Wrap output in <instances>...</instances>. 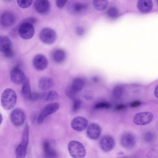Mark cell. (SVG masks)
Masks as SVG:
<instances>
[{
  "label": "cell",
  "instance_id": "30",
  "mask_svg": "<svg viewBox=\"0 0 158 158\" xmlns=\"http://www.w3.org/2000/svg\"><path fill=\"white\" fill-rule=\"evenodd\" d=\"M107 15L109 17L111 18L116 17L118 14V9L114 7L110 8L107 12Z\"/></svg>",
  "mask_w": 158,
  "mask_h": 158
},
{
  "label": "cell",
  "instance_id": "40",
  "mask_svg": "<svg viewBox=\"0 0 158 158\" xmlns=\"http://www.w3.org/2000/svg\"><path fill=\"white\" fill-rule=\"evenodd\" d=\"M126 106L124 104H119L115 107V109L117 110H121L126 108Z\"/></svg>",
  "mask_w": 158,
  "mask_h": 158
},
{
  "label": "cell",
  "instance_id": "13",
  "mask_svg": "<svg viewBox=\"0 0 158 158\" xmlns=\"http://www.w3.org/2000/svg\"><path fill=\"white\" fill-rule=\"evenodd\" d=\"M34 6L38 13L41 14H45L49 11L50 4L48 0H35Z\"/></svg>",
  "mask_w": 158,
  "mask_h": 158
},
{
  "label": "cell",
  "instance_id": "35",
  "mask_svg": "<svg viewBox=\"0 0 158 158\" xmlns=\"http://www.w3.org/2000/svg\"><path fill=\"white\" fill-rule=\"evenodd\" d=\"M37 19L33 17H29L26 18L23 21L31 24L32 25L35 24L37 22Z\"/></svg>",
  "mask_w": 158,
  "mask_h": 158
},
{
  "label": "cell",
  "instance_id": "4",
  "mask_svg": "<svg viewBox=\"0 0 158 158\" xmlns=\"http://www.w3.org/2000/svg\"><path fill=\"white\" fill-rule=\"evenodd\" d=\"M39 37L43 43L50 44L53 43L55 41L56 35L53 30L49 28H45L40 32Z\"/></svg>",
  "mask_w": 158,
  "mask_h": 158
},
{
  "label": "cell",
  "instance_id": "22",
  "mask_svg": "<svg viewBox=\"0 0 158 158\" xmlns=\"http://www.w3.org/2000/svg\"><path fill=\"white\" fill-rule=\"evenodd\" d=\"M11 42L7 36L5 35L0 37V52L3 53L12 49Z\"/></svg>",
  "mask_w": 158,
  "mask_h": 158
},
{
  "label": "cell",
  "instance_id": "16",
  "mask_svg": "<svg viewBox=\"0 0 158 158\" xmlns=\"http://www.w3.org/2000/svg\"><path fill=\"white\" fill-rule=\"evenodd\" d=\"M121 143L124 148L127 149L131 148L135 145V138L130 133H125L123 134L121 137Z\"/></svg>",
  "mask_w": 158,
  "mask_h": 158
},
{
  "label": "cell",
  "instance_id": "25",
  "mask_svg": "<svg viewBox=\"0 0 158 158\" xmlns=\"http://www.w3.org/2000/svg\"><path fill=\"white\" fill-rule=\"evenodd\" d=\"M93 4L94 8L99 11L105 10L108 4V0H93Z\"/></svg>",
  "mask_w": 158,
  "mask_h": 158
},
{
  "label": "cell",
  "instance_id": "8",
  "mask_svg": "<svg viewBox=\"0 0 158 158\" xmlns=\"http://www.w3.org/2000/svg\"><path fill=\"white\" fill-rule=\"evenodd\" d=\"M153 115L148 112H141L137 114L133 118V122L139 125H144L150 123L153 120Z\"/></svg>",
  "mask_w": 158,
  "mask_h": 158
},
{
  "label": "cell",
  "instance_id": "2",
  "mask_svg": "<svg viewBox=\"0 0 158 158\" xmlns=\"http://www.w3.org/2000/svg\"><path fill=\"white\" fill-rule=\"evenodd\" d=\"M29 135V127L28 124L27 123L23 131L22 140L16 150V158H23L25 157L28 142Z\"/></svg>",
  "mask_w": 158,
  "mask_h": 158
},
{
  "label": "cell",
  "instance_id": "12",
  "mask_svg": "<svg viewBox=\"0 0 158 158\" xmlns=\"http://www.w3.org/2000/svg\"><path fill=\"white\" fill-rule=\"evenodd\" d=\"M48 60L43 55L39 54L36 55L33 60V64L35 69L41 71L45 69L48 65Z\"/></svg>",
  "mask_w": 158,
  "mask_h": 158
},
{
  "label": "cell",
  "instance_id": "3",
  "mask_svg": "<svg viewBox=\"0 0 158 158\" xmlns=\"http://www.w3.org/2000/svg\"><path fill=\"white\" fill-rule=\"evenodd\" d=\"M69 152L71 156L74 158L84 157L86 154V151L83 145L80 142L76 140L69 142L68 145Z\"/></svg>",
  "mask_w": 158,
  "mask_h": 158
},
{
  "label": "cell",
  "instance_id": "23",
  "mask_svg": "<svg viewBox=\"0 0 158 158\" xmlns=\"http://www.w3.org/2000/svg\"><path fill=\"white\" fill-rule=\"evenodd\" d=\"M40 93V100L52 101L58 99L60 96L55 91L51 90Z\"/></svg>",
  "mask_w": 158,
  "mask_h": 158
},
{
  "label": "cell",
  "instance_id": "27",
  "mask_svg": "<svg viewBox=\"0 0 158 158\" xmlns=\"http://www.w3.org/2000/svg\"><path fill=\"white\" fill-rule=\"evenodd\" d=\"M124 91V89L122 86L117 85L113 88L112 91V96L115 99H119L123 96Z\"/></svg>",
  "mask_w": 158,
  "mask_h": 158
},
{
  "label": "cell",
  "instance_id": "19",
  "mask_svg": "<svg viewBox=\"0 0 158 158\" xmlns=\"http://www.w3.org/2000/svg\"><path fill=\"white\" fill-rule=\"evenodd\" d=\"M22 83V95L25 99L30 100L32 92L29 81L27 78H25Z\"/></svg>",
  "mask_w": 158,
  "mask_h": 158
},
{
  "label": "cell",
  "instance_id": "41",
  "mask_svg": "<svg viewBox=\"0 0 158 158\" xmlns=\"http://www.w3.org/2000/svg\"><path fill=\"white\" fill-rule=\"evenodd\" d=\"M157 86L156 88L155 89L154 92V94L155 97L157 98L158 97V92H157Z\"/></svg>",
  "mask_w": 158,
  "mask_h": 158
},
{
  "label": "cell",
  "instance_id": "44",
  "mask_svg": "<svg viewBox=\"0 0 158 158\" xmlns=\"http://www.w3.org/2000/svg\"><path fill=\"white\" fill-rule=\"evenodd\" d=\"M3 0L5 2H10L13 0Z\"/></svg>",
  "mask_w": 158,
  "mask_h": 158
},
{
  "label": "cell",
  "instance_id": "29",
  "mask_svg": "<svg viewBox=\"0 0 158 158\" xmlns=\"http://www.w3.org/2000/svg\"><path fill=\"white\" fill-rule=\"evenodd\" d=\"M33 0H17L18 5L21 8H26L31 4Z\"/></svg>",
  "mask_w": 158,
  "mask_h": 158
},
{
  "label": "cell",
  "instance_id": "18",
  "mask_svg": "<svg viewBox=\"0 0 158 158\" xmlns=\"http://www.w3.org/2000/svg\"><path fill=\"white\" fill-rule=\"evenodd\" d=\"M137 6L140 12L146 13L152 10L153 3L152 0H138Z\"/></svg>",
  "mask_w": 158,
  "mask_h": 158
},
{
  "label": "cell",
  "instance_id": "37",
  "mask_svg": "<svg viewBox=\"0 0 158 158\" xmlns=\"http://www.w3.org/2000/svg\"><path fill=\"white\" fill-rule=\"evenodd\" d=\"M4 56L7 58H11L14 56V52L12 48L3 53Z\"/></svg>",
  "mask_w": 158,
  "mask_h": 158
},
{
  "label": "cell",
  "instance_id": "24",
  "mask_svg": "<svg viewBox=\"0 0 158 158\" xmlns=\"http://www.w3.org/2000/svg\"><path fill=\"white\" fill-rule=\"evenodd\" d=\"M85 84V81L82 79L77 78L73 81L71 85L74 90L78 93L83 89Z\"/></svg>",
  "mask_w": 158,
  "mask_h": 158
},
{
  "label": "cell",
  "instance_id": "10",
  "mask_svg": "<svg viewBox=\"0 0 158 158\" xmlns=\"http://www.w3.org/2000/svg\"><path fill=\"white\" fill-rule=\"evenodd\" d=\"M88 137L91 139L96 140L98 139L101 134V128L98 123H92L87 127L86 131Z\"/></svg>",
  "mask_w": 158,
  "mask_h": 158
},
{
  "label": "cell",
  "instance_id": "33",
  "mask_svg": "<svg viewBox=\"0 0 158 158\" xmlns=\"http://www.w3.org/2000/svg\"><path fill=\"white\" fill-rule=\"evenodd\" d=\"M154 138V135L151 131H148L144 134V140L148 143H150L152 141Z\"/></svg>",
  "mask_w": 158,
  "mask_h": 158
},
{
  "label": "cell",
  "instance_id": "15",
  "mask_svg": "<svg viewBox=\"0 0 158 158\" xmlns=\"http://www.w3.org/2000/svg\"><path fill=\"white\" fill-rule=\"evenodd\" d=\"M115 144L113 138L109 135L103 137L100 141V148L103 151L107 152L112 150Z\"/></svg>",
  "mask_w": 158,
  "mask_h": 158
},
{
  "label": "cell",
  "instance_id": "14",
  "mask_svg": "<svg viewBox=\"0 0 158 158\" xmlns=\"http://www.w3.org/2000/svg\"><path fill=\"white\" fill-rule=\"evenodd\" d=\"M50 140H46L43 143V149L45 156L48 158H56L58 154L53 144Z\"/></svg>",
  "mask_w": 158,
  "mask_h": 158
},
{
  "label": "cell",
  "instance_id": "17",
  "mask_svg": "<svg viewBox=\"0 0 158 158\" xmlns=\"http://www.w3.org/2000/svg\"><path fill=\"white\" fill-rule=\"evenodd\" d=\"M15 19L13 15L9 12H5L3 13L0 17V24L5 27H9L13 25Z\"/></svg>",
  "mask_w": 158,
  "mask_h": 158
},
{
  "label": "cell",
  "instance_id": "39",
  "mask_svg": "<svg viewBox=\"0 0 158 158\" xmlns=\"http://www.w3.org/2000/svg\"><path fill=\"white\" fill-rule=\"evenodd\" d=\"M141 104V102L139 101H135L131 103L130 106L133 108L136 107L140 106Z\"/></svg>",
  "mask_w": 158,
  "mask_h": 158
},
{
  "label": "cell",
  "instance_id": "1",
  "mask_svg": "<svg viewBox=\"0 0 158 158\" xmlns=\"http://www.w3.org/2000/svg\"><path fill=\"white\" fill-rule=\"evenodd\" d=\"M17 101V95L12 89L8 88L2 93L1 97V103L3 108L7 110L11 109L15 106Z\"/></svg>",
  "mask_w": 158,
  "mask_h": 158
},
{
  "label": "cell",
  "instance_id": "9",
  "mask_svg": "<svg viewBox=\"0 0 158 158\" xmlns=\"http://www.w3.org/2000/svg\"><path fill=\"white\" fill-rule=\"evenodd\" d=\"M11 81L16 84H20L23 82L25 79L23 71L18 66L14 68L10 73Z\"/></svg>",
  "mask_w": 158,
  "mask_h": 158
},
{
  "label": "cell",
  "instance_id": "7",
  "mask_svg": "<svg viewBox=\"0 0 158 158\" xmlns=\"http://www.w3.org/2000/svg\"><path fill=\"white\" fill-rule=\"evenodd\" d=\"M10 121L16 127L23 125L25 119V115L24 111L19 108L14 109L10 113Z\"/></svg>",
  "mask_w": 158,
  "mask_h": 158
},
{
  "label": "cell",
  "instance_id": "34",
  "mask_svg": "<svg viewBox=\"0 0 158 158\" xmlns=\"http://www.w3.org/2000/svg\"><path fill=\"white\" fill-rule=\"evenodd\" d=\"M68 0H56L57 6L60 8H63L66 4Z\"/></svg>",
  "mask_w": 158,
  "mask_h": 158
},
{
  "label": "cell",
  "instance_id": "31",
  "mask_svg": "<svg viewBox=\"0 0 158 158\" xmlns=\"http://www.w3.org/2000/svg\"><path fill=\"white\" fill-rule=\"evenodd\" d=\"M73 110L75 112H77L79 110L82 104L81 101L76 98L73 99Z\"/></svg>",
  "mask_w": 158,
  "mask_h": 158
},
{
  "label": "cell",
  "instance_id": "38",
  "mask_svg": "<svg viewBox=\"0 0 158 158\" xmlns=\"http://www.w3.org/2000/svg\"><path fill=\"white\" fill-rule=\"evenodd\" d=\"M84 29L81 27H77L76 30L77 34L79 36L82 35L84 33Z\"/></svg>",
  "mask_w": 158,
  "mask_h": 158
},
{
  "label": "cell",
  "instance_id": "11",
  "mask_svg": "<svg viewBox=\"0 0 158 158\" xmlns=\"http://www.w3.org/2000/svg\"><path fill=\"white\" fill-rule=\"evenodd\" d=\"M88 121L84 117L78 116L74 118L71 122V126L74 130L81 131L86 127Z\"/></svg>",
  "mask_w": 158,
  "mask_h": 158
},
{
  "label": "cell",
  "instance_id": "32",
  "mask_svg": "<svg viewBox=\"0 0 158 158\" xmlns=\"http://www.w3.org/2000/svg\"><path fill=\"white\" fill-rule=\"evenodd\" d=\"M110 105L108 103L105 102H100L95 104L94 107L96 109H107L109 108Z\"/></svg>",
  "mask_w": 158,
  "mask_h": 158
},
{
  "label": "cell",
  "instance_id": "42",
  "mask_svg": "<svg viewBox=\"0 0 158 158\" xmlns=\"http://www.w3.org/2000/svg\"><path fill=\"white\" fill-rule=\"evenodd\" d=\"M31 121L33 122L35 121V114H33L32 115L31 118Z\"/></svg>",
  "mask_w": 158,
  "mask_h": 158
},
{
  "label": "cell",
  "instance_id": "5",
  "mask_svg": "<svg viewBox=\"0 0 158 158\" xmlns=\"http://www.w3.org/2000/svg\"><path fill=\"white\" fill-rule=\"evenodd\" d=\"M19 33L23 39L28 40L31 38L35 33L33 25L29 23L23 22L19 28Z\"/></svg>",
  "mask_w": 158,
  "mask_h": 158
},
{
  "label": "cell",
  "instance_id": "21",
  "mask_svg": "<svg viewBox=\"0 0 158 158\" xmlns=\"http://www.w3.org/2000/svg\"><path fill=\"white\" fill-rule=\"evenodd\" d=\"M66 57V54L63 49H58L55 50L53 52L52 58L53 61L58 64L63 62Z\"/></svg>",
  "mask_w": 158,
  "mask_h": 158
},
{
  "label": "cell",
  "instance_id": "43",
  "mask_svg": "<svg viewBox=\"0 0 158 158\" xmlns=\"http://www.w3.org/2000/svg\"><path fill=\"white\" fill-rule=\"evenodd\" d=\"M2 115L0 114V124L1 123L2 121Z\"/></svg>",
  "mask_w": 158,
  "mask_h": 158
},
{
  "label": "cell",
  "instance_id": "6",
  "mask_svg": "<svg viewBox=\"0 0 158 158\" xmlns=\"http://www.w3.org/2000/svg\"><path fill=\"white\" fill-rule=\"evenodd\" d=\"M59 108V105L57 102L52 103L46 105L39 114L37 119V123L41 124L46 117L56 112Z\"/></svg>",
  "mask_w": 158,
  "mask_h": 158
},
{
  "label": "cell",
  "instance_id": "26",
  "mask_svg": "<svg viewBox=\"0 0 158 158\" xmlns=\"http://www.w3.org/2000/svg\"><path fill=\"white\" fill-rule=\"evenodd\" d=\"M87 5L81 2H76L72 5L71 6L72 11L76 14H80L86 9Z\"/></svg>",
  "mask_w": 158,
  "mask_h": 158
},
{
  "label": "cell",
  "instance_id": "28",
  "mask_svg": "<svg viewBox=\"0 0 158 158\" xmlns=\"http://www.w3.org/2000/svg\"><path fill=\"white\" fill-rule=\"evenodd\" d=\"M65 93L68 97L73 99L76 98L78 93L73 89L70 85L66 88Z\"/></svg>",
  "mask_w": 158,
  "mask_h": 158
},
{
  "label": "cell",
  "instance_id": "36",
  "mask_svg": "<svg viewBox=\"0 0 158 158\" xmlns=\"http://www.w3.org/2000/svg\"><path fill=\"white\" fill-rule=\"evenodd\" d=\"M40 99V94L36 92H32L31 100L37 101Z\"/></svg>",
  "mask_w": 158,
  "mask_h": 158
},
{
  "label": "cell",
  "instance_id": "20",
  "mask_svg": "<svg viewBox=\"0 0 158 158\" xmlns=\"http://www.w3.org/2000/svg\"><path fill=\"white\" fill-rule=\"evenodd\" d=\"M38 85L40 89L43 90H46L51 89L53 86V82L51 78L44 76L40 79Z\"/></svg>",
  "mask_w": 158,
  "mask_h": 158
}]
</instances>
